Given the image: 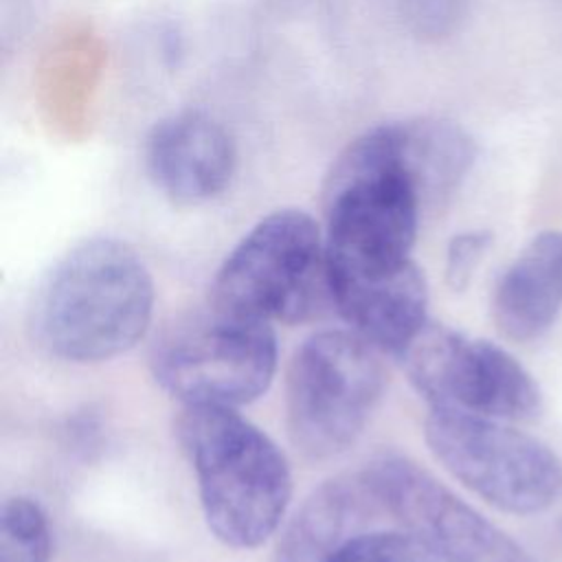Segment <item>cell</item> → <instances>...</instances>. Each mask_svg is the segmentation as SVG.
I'll return each instance as SVG.
<instances>
[{"label": "cell", "mask_w": 562, "mask_h": 562, "mask_svg": "<svg viewBox=\"0 0 562 562\" xmlns=\"http://www.w3.org/2000/svg\"><path fill=\"white\" fill-rule=\"evenodd\" d=\"M154 303V279L138 252L114 237H90L44 274L29 307V329L53 358L105 362L140 342Z\"/></svg>", "instance_id": "cell-1"}, {"label": "cell", "mask_w": 562, "mask_h": 562, "mask_svg": "<svg viewBox=\"0 0 562 562\" xmlns=\"http://www.w3.org/2000/svg\"><path fill=\"white\" fill-rule=\"evenodd\" d=\"M323 206L329 290L384 279L413 263L424 202L402 162L395 123L367 130L334 158Z\"/></svg>", "instance_id": "cell-2"}, {"label": "cell", "mask_w": 562, "mask_h": 562, "mask_svg": "<svg viewBox=\"0 0 562 562\" xmlns=\"http://www.w3.org/2000/svg\"><path fill=\"white\" fill-rule=\"evenodd\" d=\"M176 435L213 538L237 551L261 547L290 507L285 452L237 408L182 406Z\"/></svg>", "instance_id": "cell-3"}, {"label": "cell", "mask_w": 562, "mask_h": 562, "mask_svg": "<svg viewBox=\"0 0 562 562\" xmlns=\"http://www.w3.org/2000/svg\"><path fill=\"white\" fill-rule=\"evenodd\" d=\"M209 305L261 323H303L331 307L325 237L301 209L261 217L226 255Z\"/></svg>", "instance_id": "cell-4"}, {"label": "cell", "mask_w": 562, "mask_h": 562, "mask_svg": "<svg viewBox=\"0 0 562 562\" xmlns=\"http://www.w3.org/2000/svg\"><path fill=\"white\" fill-rule=\"evenodd\" d=\"M380 351L351 329L307 336L285 371V428L312 461L347 452L364 432L384 395Z\"/></svg>", "instance_id": "cell-5"}, {"label": "cell", "mask_w": 562, "mask_h": 562, "mask_svg": "<svg viewBox=\"0 0 562 562\" xmlns=\"http://www.w3.org/2000/svg\"><path fill=\"white\" fill-rule=\"evenodd\" d=\"M151 375L182 406L239 408L261 397L277 373L270 323L206 312L169 325L151 347Z\"/></svg>", "instance_id": "cell-6"}, {"label": "cell", "mask_w": 562, "mask_h": 562, "mask_svg": "<svg viewBox=\"0 0 562 562\" xmlns=\"http://www.w3.org/2000/svg\"><path fill=\"white\" fill-rule=\"evenodd\" d=\"M424 435L435 459L501 512L540 514L562 496L560 457L507 422L430 408Z\"/></svg>", "instance_id": "cell-7"}, {"label": "cell", "mask_w": 562, "mask_h": 562, "mask_svg": "<svg viewBox=\"0 0 562 562\" xmlns=\"http://www.w3.org/2000/svg\"><path fill=\"white\" fill-rule=\"evenodd\" d=\"M430 408L529 422L542 408L533 375L492 340L428 323L400 358Z\"/></svg>", "instance_id": "cell-8"}, {"label": "cell", "mask_w": 562, "mask_h": 562, "mask_svg": "<svg viewBox=\"0 0 562 562\" xmlns=\"http://www.w3.org/2000/svg\"><path fill=\"white\" fill-rule=\"evenodd\" d=\"M364 472L386 514L441 562H536L522 544L417 461L384 452Z\"/></svg>", "instance_id": "cell-9"}, {"label": "cell", "mask_w": 562, "mask_h": 562, "mask_svg": "<svg viewBox=\"0 0 562 562\" xmlns=\"http://www.w3.org/2000/svg\"><path fill=\"white\" fill-rule=\"evenodd\" d=\"M145 165L156 189L171 202L202 204L231 184L237 149L217 119L202 110H182L151 127Z\"/></svg>", "instance_id": "cell-10"}, {"label": "cell", "mask_w": 562, "mask_h": 562, "mask_svg": "<svg viewBox=\"0 0 562 562\" xmlns=\"http://www.w3.org/2000/svg\"><path fill=\"white\" fill-rule=\"evenodd\" d=\"M386 514L364 468L323 481L285 520L270 562H327Z\"/></svg>", "instance_id": "cell-11"}, {"label": "cell", "mask_w": 562, "mask_h": 562, "mask_svg": "<svg viewBox=\"0 0 562 562\" xmlns=\"http://www.w3.org/2000/svg\"><path fill=\"white\" fill-rule=\"evenodd\" d=\"M331 307L380 353L402 358L428 325V283L417 263L384 279L331 288Z\"/></svg>", "instance_id": "cell-12"}, {"label": "cell", "mask_w": 562, "mask_h": 562, "mask_svg": "<svg viewBox=\"0 0 562 562\" xmlns=\"http://www.w3.org/2000/svg\"><path fill=\"white\" fill-rule=\"evenodd\" d=\"M562 310V231L533 237L507 266L492 294L498 331L516 342L542 336Z\"/></svg>", "instance_id": "cell-13"}, {"label": "cell", "mask_w": 562, "mask_h": 562, "mask_svg": "<svg viewBox=\"0 0 562 562\" xmlns=\"http://www.w3.org/2000/svg\"><path fill=\"white\" fill-rule=\"evenodd\" d=\"M400 154L422 202H437L450 195L470 171L474 140L452 121L411 119L395 123Z\"/></svg>", "instance_id": "cell-14"}, {"label": "cell", "mask_w": 562, "mask_h": 562, "mask_svg": "<svg viewBox=\"0 0 562 562\" xmlns=\"http://www.w3.org/2000/svg\"><path fill=\"white\" fill-rule=\"evenodd\" d=\"M48 514L31 496H9L0 518V562H50Z\"/></svg>", "instance_id": "cell-15"}, {"label": "cell", "mask_w": 562, "mask_h": 562, "mask_svg": "<svg viewBox=\"0 0 562 562\" xmlns=\"http://www.w3.org/2000/svg\"><path fill=\"white\" fill-rule=\"evenodd\" d=\"M327 562H441L417 536L406 529H371L340 551H336Z\"/></svg>", "instance_id": "cell-16"}, {"label": "cell", "mask_w": 562, "mask_h": 562, "mask_svg": "<svg viewBox=\"0 0 562 562\" xmlns=\"http://www.w3.org/2000/svg\"><path fill=\"white\" fill-rule=\"evenodd\" d=\"M408 29L422 37L448 35L463 15V0H397Z\"/></svg>", "instance_id": "cell-17"}, {"label": "cell", "mask_w": 562, "mask_h": 562, "mask_svg": "<svg viewBox=\"0 0 562 562\" xmlns=\"http://www.w3.org/2000/svg\"><path fill=\"white\" fill-rule=\"evenodd\" d=\"M490 241L492 237L485 231H468L450 239L446 250V283L452 290H463L470 285L490 248Z\"/></svg>", "instance_id": "cell-18"}]
</instances>
